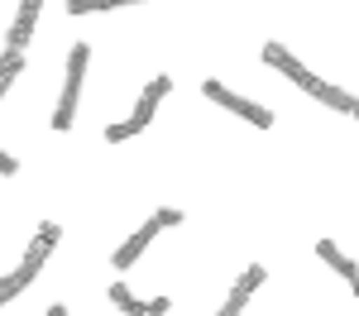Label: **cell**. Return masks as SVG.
<instances>
[{
  "instance_id": "6da1fadb",
  "label": "cell",
  "mask_w": 359,
  "mask_h": 316,
  "mask_svg": "<svg viewBox=\"0 0 359 316\" xmlns=\"http://www.w3.org/2000/svg\"><path fill=\"white\" fill-rule=\"evenodd\" d=\"M264 62H269V67H278L283 77H292V82L302 86L306 96H316V101H326V106H335V111H355V96H350V91H340V86L321 82L316 72H306V67H302V62H297L292 53H287L283 43H264Z\"/></svg>"
},
{
  "instance_id": "8fae6325",
  "label": "cell",
  "mask_w": 359,
  "mask_h": 316,
  "mask_svg": "<svg viewBox=\"0 0 359 316\" xmlns=\"http://www.w3.org/2000/svg\"><path fill=\"white\" fill-rule=\"evenodd\" d=\"M20 72H25V53H5L0 57V96L10 91V82H15Z\"/></svg>"
},
{
  "instance_id": "7a4b0ae2",
  "label": "cell",
  "mask_w": 359,
  "mask_h": 316,
  "mask_svg": "<svg viewBox=\"0 0 359 316\" xmlns=\"http://www.w3.org/2000/svg\"><path fill=\"white\" fill-rule=\"evenodd\" d=\"M86 57H91V48H86V43H77V48L67 53V82H62V101H57V111H53V130H72V115H77V91H82Z\"/></svg>"
},
{
  "instance_id": "277c9868",
  "label": "cell",
  "mask_w": 359,
  "mask_h": 316,
  "mask_svg": "<svg viewBox=\"0 0 359 316\" xmlns=\"http://www.w3.org/2000/svg\"><path fill=\"white\" fill-rule=\"evenodd\" d=\"M158 230H163V226H158V216H154V221H144V226H139L135 235H130V240L115 249V268H120V273H125V268H135V259L144 254L149 245H154V235H158Z\"/></svg>"
},
{
  "instance_id": "ac0fdd59",
  "label": "cell",
  "mask_w": 359,
  "mask_h": 316,
  "mask_svg": "<svg viewBox=\"0 0 359 316\" xmlns=\"http://www.w3.org/2000/svg\"><path fill=\"white\" fill-rule=\"evenodd\" d=\"M216 316H235V312H225V307H221V312H216Z\"/></svg>"
},
{
  "instance_id": "4fadbf2b",
  "label": "cell",
  "mask_w": 359,
  "mask_h": 316,
  "mask_svg": "<svg viewBox=\"0 0 359 316\" xmlns=\"http://www.w3.org/2000/svg\"><path fill=\"white\" fill-rule=\"evenodd\" d=\"M115 5H135V0H67L72 15H91V10H115Z\"/></svg>"
},
{
  "instance_id": "9c48e42d",
  "label": "cell",
  "mask_w": 359,
  "mask_h": 316,
  "mask_svg": "<svg viewBox=\"0 0 359 316\" xmlns=\"http://www.w3.org/2000/svg\"><path fill=\"white\" fill-rule=\"evenodd\" d=\"M259 283H264V268H259V263H254V268H245V273H240V283L230 287V297H225V312L240 316V312H245V302L259 292Z\"/></svg>"
},
{
  "instance_id": "5bb4252c",
  "label": "cell",
  "mask_w": 359,
  "mask_h": 316,
  "mask_svg": "<svg viewBox=\"0 0 359 316\" xmlns=\"http://www.w3.org/2000/svg\"><path fill=\"white\" fill-rule=\"evenodd\" d=\"M135 135H139V130L130 125V120H120V125H111V130H106V139H111V144H125V139H135Z\"/></svg>"
},
{
  "instance_id": "2e32d148",
  "label": "cell",
  "mask_w": 359,
  "mask_h": 316,
  "mask_svg": "<svg viewBox=\"0 0 359 316\" xmlns=\"http://www.w3.org/2000/svg\"><path fill=\"white\" fill-rule=\"evenodd\" d=\"M0 172H20V163H15L10 153H0Z\"/></svg>"
},
{
  "instance_id": "5b68a950",
  "label": "cell",
  "mask_w": 359,
  "mask_h": 316,
  "mask_svg": "<svg viewBox=\"0 0 359 316\" xmlns=\"http://www.w3.org/2000/svg\"><path fill=\"white\" fill-rule=\"evenodd\" d=\"M111 302L120 307V312H130V316H163L168 307H172L168 297H154V302H139V297H135V292H130L125 283H111Z\"/></svg>"
},
{
  "instance_id": "30bf717a",
  "label": "cell",
  "mask_w": 359,
  "mask_h": 316,
  "mask_svg": "<svg viewBox=\"0 0 359 316\" xmlns=\"http://www.w3.org/2000/svg\"><path fill=\"white\" fill-rule=\"evenodd\" d=\"M316 254L326 259L335 273H345V278H350V287H355V297H359V263H355V259H345V254L331 245V240H321V245H316Z\"/></svg>"
},
{
  "instance_id": "e0dca14e",
  "label": "cell",
  "mask_w": 359,
  "mask_h": 316,
  "mask_svg": "<svg viewBox=\"0 0 359 316\" xmlns=\"http://www.w3.org/2000/svg\"><path fill=\"white\" fill-rule=\"evenodd\" d=\"M48 316H67V307H48Z\"/></svg>"
},
{
  "instance_id": "9a60e30c",
  "label": "cell",
  "mask_w": 359,
  "mask_h": 316,
  "mask_svg": "<svg viewBox=\"0 0 359 316\" xmlns=\"http://www.w3.org/2000/svg\"><path fill=\"white\" fill-rule=\"evenodd\" d=\"M158 226H182V211H172V206H163V211H158Z\"/></svg>"
},
{
  "instance_id": "d6986e66",
  "label": "cell",
  "mask_w": 359,
  "mask_h": 316,
  "mask_svg": "<svg viewBox=\"0 0 359 316\" xmlns=\"http://www.w3.org/2000/svg\"><path fill=\"white\" fill-rule=\"evenodd\" d=\"M350 115H359V96H355V111H350Z\"/></svg>"
},
{
  "instance_id": "8992f818",
  "label": "cell",
  "mask_w": 359,
  "mask_h": 316,
  "mask_svg": "<svg viewBox=\"0 0 359 316\" xmlns=\"http://www.w3.org/2000/svg\"><path fill=\"white\" fill-rule=\"evenodd\" d=\"M57 235H62V230H57L53 221H43V226H39V235H34V245H29V254H25V263H20V268H25L29 278H34V273H39V268H43V259L53 254Z\"/></svg>"
},
{
  "instance_id": "52a82bcc",
  "label": "cell",
  "mask_w": 359,
  "mask_h": 316,
  "mask_svg": "<svg viewBox=\"0 0 359 316\" xmlns=\"http://www.w3.org/2000/svg\"><path fill=\"white\" fill-rule=\"evenodd\" d=\"M39 5H43V0H20V15H15L10 48H5V53H25V43L34 39V25H39Z\"/></svg>"
},
{
  "instance_id": "ba28073f",
  "label": "cell",
  "mask_w": 359,
  "mask_h": 316,
  "mask_svg": "<svg viewBox=\"0 0 359 316\" xmlns=\"http://www.w3.org/2000/svg\"><path fill=\"white\" fill-rule=\"evenodd\" d=\"M168 91H172V77H154V82L144 86V96H139L135 115H130V125H135V130H144V125H149V120H154V106H158V101H163Z\"/></svg>"
},
{
  "instance_id": "7c38bea8",
  "label": "cell",
  "mask_w": 359,
  "mask_h": 316,
  "mask_svg": "<svg viewBox=\"0 0 359 316\" xmlns=\"http://www.w3.org/2000/svg\"><path fill=\"white\" fill-rule=\"evenodd\" d=\"M25 287H29V273H25V268H15L10 278H0V307H5L10 297H20Z\"/></svg>"
},
{
  "instance_id": "3957f363",
  "label": "cell",
  "mask_w": 359,
  "mask_h": 316,
  "mask_svg": "<svg viewBox=\"0 0 359 316\" xmlns=\"http://www.w3.org/2000/svg\"><path fill=\"white\" fill-rule=\"evenodd\" d=\"M201 91H206L216 106H225V111H235V115H245L249 125H259V130H269V125H273V115L264 111V106H254V101H245V96H235L225 82H206Z\"/></svg>"
}]
</instances>
